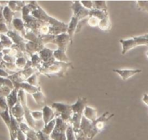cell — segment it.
Returning a JSON list of instances; mask_svg holds the SVG:
<instances>
[{"label":"cell","mask_w":148,"mask_h":140,"mask_svg":"<svg viewBox=\"0 0 148 140\" xmlns=\"http://www.w3.org/2000/svg\"><path fill=\"white\" fill-rule=\"evenodd\" d=\"M72 65V64L64 63V62H61L59 61H55L54 63L48 67H45L41 65L40 68L38 69V72L39 73L43 74V75L50 76V74H56L59 76L62 77L64 76V74L67 72V69Z\"/></svg>","instance_id":"obj_1"},{"label":"cell","mask_w":148,"mask_h":140,"mask_svg":"<svg viewBox=\"0 0 148 140\" xmlns=\"http://www.w3.org/2000/svg\"><path fill=\"white\" fill-rule=\"evenodd\" d=\"M8 27H7V24L5 23H0V34H7L9 32Z\"/></svg>","instance_id":"obj_42"},{"label":"cell","mask_w":148,"mask_h":140,"mask_svg":"<svg viewBox=\"0 0 148 140\" xmlns=\"http://www.w3.org/2000/svg\"><path fill=\"white\" fill-rule=\"evenodd\" d=\"M71 9L73 12V15L77 17L79 20H84L90 15V10L84 7L79 1H72Z\"/></svg>","instance_id":"obj_7"},{"label":"cell","mask_w":148,"mask_h":140,"mask_svg":"<svg viewBox=\"0 0 148 140\" xmlns=\"http://www.w3.org/2000/svg\"><path fill=\"white\" fill-rule=\"evenodd\" d=\"M53 57L56 61L64 62V63H69V59L66 56V52H64V51L59 49L53 50Z\"/></svg>","instance_id":"obj_21"},{"label":"cell","mask_w":148,"mask_h":140,"mask_svg":"<svg viewBox=\"0 0 148 140\" xmlns=\"http://www.w3.org/2000/svg\"><path fill=\"white\" fill-rule=\"evenodd\" d=\"M17 140H26V137L23 132H21V130L20 129V131L17 133Z\"/></svg>","instance_id":"obj_44"},{"label":"cell","mask_w":148,"mask_h":140,"mask_svg":"<svg viewBox=\"0 0 148 140\" xmlns=\"http://www.w3.org/2000/svg\"><path fill=\"white\" fill-rule=\"evenodd\" d=\"M20 129L25 135L26 140H39L37 136V132L31 129L27 123L23 121L20 123Z\"/></svg>","instance_id":"obj_10"},{"label":"cell","mask_w":148,"mask_h":140,"mask_svg":"<svg viewBox=\"0 0 148 140\" xmlns=\"http://www.w3.org/2000/svg\"><path fill=\"white\" fill-rule=\"evenodd\" d=\"M30 61L32 62V65H33V68H36V69H38L43 64L41 59H40V56H39L38 53L34 54L30 57Z\"/></svg>","instance_id":"obj_29"},{"label":"cell","mask_w":148,"mask_h":140,"mask_svg":"<svg viewBox=\"0 0 148 140\" xmlns=\"http://www.w3.org/2000/svg\"><path fill=\"white\" fill-rule=\"evenodd\" d=\"M83 116L91 122H95L98 119V110L93 107L86 106L84 110Z\"/></svg>","instance_id":"obj_19"},{"label":"cell","mask_w":148,"mask_h":140,"mask_svg":"<svg viewBox=\"0 0 148 140\" xmlns=\"http://www.w3.org/2000/svg\"><path fill=\"white\" fill-rule=\"evenodd\" d=\"M4 49V47L3 46V45L1 44V42H0V52H2Z\"/></svg>","instance_id":"obj_48"},{"label":"cell","mask_w":148,"mask_h":140,"mask_svg":"<svg viewBox=\"0 0 148 140\" xmlns=\"http://www.w3.org/2000/svg\"><path fill=\"white\" fill-rule=\"evenodd\" d=\"M43 121L45 125H47L49 122L56 119V114L52 108L47 105H44L43 107Z\"/></svg>","instance_id":"obj_16"},{"label":"cell","mask_w":148,"mask_h":140,"mask_svg":"<svg viewBox=\"0 0 148 140\" xmlns=\"http://www.w3.org/2000/svg\"><path fill=\"white\" fill-rule=\"evenodd\" d=\"M51 108L56 114V118H60L64 121L69 123L73 116L72 105L65 103H53L51 105Z\"/></svg>","instance_id":"obj_2"},{"label":"cell","mask_w":148,"mask_h":140,"mask_svg":"<svg viewBox=\"0 0 148 140\" xmlns=\"http://www.w3.org/2000/svg\"><path fill=\"white\" fill-rule=\"evenodd\" d=\"M0 117L4 122L5 125L7 126V129H10V122H11V117H10V110L7 109L5 110H3L2 112H0Z\"/></svg>","instance_id":"obj_26"},{"label":"cell","mask_w":148,"mask_h":140,"mask_svg":"<svg viewBox=\"0 0 148 140\" xmlns=\"http://www.w3.org/2000/svg\"><path fill=\"white\" fill-rule=\"evenodd\" d=\"M56 123L51 134L50 135L52 140H66V132L69 123L64 121L60 118H56Z\"/></svg>","instance_id":"obj_6"},{"label":"cell","mask_w":148,"mask_h":140,"mask_svg":"<svg viewBox=\"0 0 148 140\" xmlns=\"http://www.w3.org/2000/svg\"><path fill=\"white\" fill-rule=\"evenodd\" d=\"M146 56H147V58H148V50L147 51V52H146Z\"/></svg>","instance_id":"obj_50"},{"label":"cell","mask_w":148,"mask_h":140,"mask_svg":"<svg viewBox=\"0 0 148 140\" xmlns=\"http://www.w3.org/2000/svg\"><path fill=\"white\" fill-rule=\"evenodd\" d=\"M16 60H17V58L10 56V55H4L3 57V61L7 63H15Z\"/></svg>","instance_id":"obj_41"},{"label":"cell","mask_w":148,"mask_h":140,"mask_svg":"<svg viewBox=\"0 0 148 140\" xmlns=\"http://www.w3.org/2000/svg\"><path fill=\"white\" fill-rule=\"evenodd\" d=\"M98 27H99L102 30H104V31L109 30L111 28V20H110L109 19V17L107 16L106 17H105L104 19L101 20V21H100L99 25H98Z\"/></svg>","instance_id":"obj_28"},{"label":"cell","mask_w":148,"mask_h":140,"mask_svg":"<svg viewBox=\"0 0 148 140\" xmlns=\"http://www.w3.org/2000/svg\"><path fill=\"white\" fill-rule=\"evenodd\" d=\"M56 119H54L53 120H52L51 121L49 122L47 125H45L43 126V129H41V132H43L44 134L48 135V136H50L52 134L53 131L54 130V128L56 126Z\"/></svg>","instance_id":"obj_24"},{"label":"cell","mask_w":148,"mask_h":140,"mask_svg":"<svg viewBox=\"0 0 148 140\" xmlns=\"http://www.w3.org/2000/svg\"><path fill=\"white\" fill-rule=\"evenodd\" d=\"M0 42H1V44L3 45L4 49H10V48H11L12 46V45L14 44L12 41L5 34H1Z\"/></svg>","instance_id":"obj_31"},{"label":"cell","mask_w":148,"mask_h":140,"mask_svg":"<svg viewBox=\"0 0 148 140\" xmlns=\"http://www.w3.org/2000/svg\"><path fill=\"white\" fill-rule=\"evenodd\" d=\"M32 97L34 99L35 102L37 103L38 105H43L46 103V97L43 94V93L41 91H38L37 92L34 93V94H32ZM44 106V105H43Z\"/></svg>","instance_id":"obj_25"},{"label":"cell","mask_w":148,"mask_h":140,"mask_svg":"<svg viewBox=\"0 0 148 140\" xmlns=\"http://www.w3.org/2000/svg\"><path fill=\"white\" fill-rule=\"evenodd\" d=\"M18 92L19 90L17 89L14 88V89L12 90L11 92L10 93V94L6 97V98H7V105H8V107L10 111L12 110V108L17 104V102H18Z\"/></svg>","instance_id":"obj_18"},{"label":"cell","mask_w":148,"mask_h":140,"mask_svg":"<svg viewBox=\"0 0 148 140\" xmlns=\"http://www.w3.org/2000/svg\"><path fill=\"white\" fill-rule=\"evenodd\" d=\"M137 5L139 10L148 13V1H137Z\"/></svg>","instance_id":"obj_37"},{"label":"cell","mask_w":148,"mask_h":140,"mask_svg":"<svg viewBox=\"0 0 148 140\" xmlns=\"http://www.w3.org/2000/svg\"><path fill=\"white\" fill-rule=\"evenodd\" d=\"M25 5V2L24 1H9L8 4H7L10 10L14 12L16 11H22Z\"/></svg>","instance_id":"obj_22"},{"label":"cell","mask_w":148,"mask_h":140,"mask_svg":"<svg viewBox=\"0 0 148 140\" xmlns=\"http://www.w3.org/2000/svg\"><path fill=\"white\" fill-rule=\"evenodd\" d=\"M14 86V88L17 89L18 90L23 89V91H25V92L29 93L30 94H33L34 93L37 92L38 91H41L40 89V87H33V86L30 85V84H28L27 82L25 81V82L20 83V84H17Z\"/></svg>","instance_id":"obj_15"},{"label":"cell","mask_w":148,"mask_h":140,"mask_svg":"<svg viewBox=\"0 0 148 140\" xmlns=\"http://www.w3.org/2000/svg\"><path fill=\"white\" fill-rule=\"evenodd\" d=\"M3 15H4V17L5 19L6 23L8 25H11L12 22L13 20V16L14 15V12L10 10V7L8 6H5L3 7Z\"/></svg>","instance_id":"obj_23"},{"label":"cell","mask_w":148,"mask_h":140,"mask_svg":"<svg viewBox=\"0 0 148 140\" xmlns=\"http://www.w3.org/2000/svg\"><path fill=\"white\" fill-rule=\"evenodd\" d=\"M100 21L101 20L98 17H95V16H89V17L88 18L87 23L90 27H96V26H98Z\"/></svg>","instance_id":"obj_35"},{"label":"cell","mask_w":148,"mask_h":140,"mask_svg":"<svg viewBox=\"0 0 148 140\" xmlns=\"http://www.w3.org/2000/svg\"><path fill=\"white\" fill-rule=\"evenodd\" d=\"M119 42L122 44V51H121L122 55H125L130 49L137 46L148 45V39L143 37V35L139 36H134L129 39H121Z\"/></svg>","instance_id":"obj_3"},{"label":"cell","mask_w":148,"mask_h":140,"mask_svg":"<svg viewBox=\"0 0 148 140\" xmlns=\"http://www.w3.org/2000/svg\"><path fill=\"white\" fill-rule=\"evenodd\" d=\"M10 113L12 115L13 117H14L19 123L23 122V117L25 116V112L20 100H18L17 104L12 108V110H10Z\"/></svg>","instance_id":"obj_11"},{"label":"cell","mask_w":148,"mask_h":140,"mask_svg":"<svg viewBox=\"0 0 148 140\" xmlns=\"http://www.w3.org/2000/svg\"><path fill=\"white\" fill-rule=\"evenodd\" d=\"M26 82H27L30 85L33 86V87H40V84L38 83V77L37 73H34L33 75H32L30 78L26 80Z\"/></svg>","instance_id":"obj_34"},{"label":"cell","mask_w":148,"mask_h":140,"mask_svg":"<svg viewBox=\"0 0 148 140\" xmlns=\"http://www.w3.org/2000/svg\"><path fill=\"white\" fill-rule=\"evenodd\" d=\"M143 102L146 104L147 105H148V94H143Z\"/></svg>","instance_id":"obj_47"},{"label":"cell","mask_w":148,"mask_h":140,"mask_svg":"<svg viewBox=\"0 0 148 140\" xmlns=\"http://www.w3.org/2000/svg\"><path fill=\"white\" fill-rule=\"evenodd\" d=\"M89 16H95V17H98L100 20H103L107 16H108V12L104 11V10H92L90 12Z\"/></svg>","instance_id":"obj_27"},{"label":"cell","mask_w":148,"mask_h":140,"mask_svg":"<svg viewBox=\"0 0 148 140\" xmlns=\"http://www.w3.org/2000/svg\"><path fill=\"white\" fill-rule=\"evenodd\" d=\"M10 76V74L5 70L0 68V77H2V78H8Z\"/></svg>","instance_id":"obj_45"},{"label":"cell","mask_w":148,"mask_h":140,"mask_svg":"<svg viewBox=\"0 0 148 140\" xmlns=\"http://www.w3.org/2000/svg\"><path fill=\"white\" fill-rule=\"evenodd\" d=\"M69 42H70V38L67 33H64L55 36L54 39L53 40L52 43L56 44L58 49L66 52L67 50Z\"/></svg>","instance_id":"obj_9"},{"label":"cell","mask_w":148,"mask_h":140,"mask_svg":"<svg viewBox=\"0 0 148 140\" xmlns=\"http://www.w3.org/2000/svg\"><path fill=\"white\" fill-rule=\"evenodd\" d=\"M114 73L119 74V76L121 77V79L123 81H127L129 78L132 77L133 76L136 75L137 73H142V70L136 69V70H132V69H114L113 70Z\"/></svg>","instance_id":"obj_12"},{"label":"cell","mask_w":148,"mask_h":140,"mask_svg":"<svg viewBox=\"0 0 148 140\" xmlns=\"http://www.w3.org/2000/svg\"><path fill=\"white\" fill-rule=\"evenodd\" d=\"M114 116V114H111L109 112L106 111L104 114H103L101 117L98 118L95 122H92V128L91 131L90 136L89 140L92 139V138L96 136L98 133L103 130L104 127L106 125V123Z\"/></svg>","instance_id":"obj_5"},{"label":"cell","mask_w":148,"mask_h":140,"mask_svg":"<svg viewBox=\"0 0 148 140\" xmlns=\"http://www.w3.org/2000/svg\"><path fill=\"white\" fill-rule=\"evenodd\" d=\"M18 97L20 103H21L22 105H23V109H24V112H25L24 118L25 119L26 122H27V124L28 125L31 129H33V130L37 131V126H36V121H35L34 119H33V117H32L31 111H30V109H29L28 106L27 105L25 91H23V89L19 90Z\"/></svg>","instance_id":"obj_4"},{"label":"cell","mask_w":148,"mask_h":140,"mask_svg":"<svg viewBox=\"0 0 148 140\" xmlns=\"http://www.w3.org/2000/svg\"><path fill=\"white\" fill-rule=\"evenodd\" d=\"M3 7H1V9H0V23H5V19L4 17V15H3Z\"/></svg>","instance_id":"obj_46"},{"label":"cell","mask_w":148,"mask_h":140,"mask_svg":"<svg viewBox=\"0 0 148 140\" xmlns=\"http://www.w3.org/2000/svg\"><path fill=\"white\" fill-rule=\"evenodd\" d=\"M66 140H76V137H75V134L73 130L72 125L69 124L67 129L66 132Z\"/></svg>","instance_id":"obj_36"},{"label":"cell","mask_w":148,"mask_h":140,"mask_svg":"<svg viewBox=\"0 0 148 140\" xmlns=\"http://www.w3.org/2000/svg\"><path fill=\"white\" fill-rule=\"evenodd\" d=\"M80 3L84 7L89 10H92L93 9V1H80Z\"/></svg>","instance_id":"obj_40"},{"label":"cell","mask_w":148,"mask_h":140,"mask_svg":"<svg viewBox=\"0 0 148 140\" xmlns=\"http://www.w3.org/2000/svg\"><path fill=\"white\" fill-rule=\"evenodd\" d=\"M0 108L2 109L3 110L9 109L8 105H7V98H6L5 97L0 96Z\"/></svg>","instance_id":"obj_39"},{"label":"cell","mask_w":148,"mask_h":140,"mask_svg":"<svg viewBox=\"0 0 148 140\" xmlns=\"http://www.w3.org/2000/svg\"><path fill=\"white\" fill-rule=\"evenodd\" d=\"M92 128V122H91L90 121L88 120V119H85L84 116H82L79 129H80L81 132L84 134V135H85L87 138H88V140H89Z\"/></svg>","instance_id":"obj_17"},{"label":"cell","mask_w":148,"mask_h":140,"mask_svg":"<svg viewBox=\"0 0 148 140\" xmlns=\"http://www.w3.org/2000/svg\"><path fill=\"white\" fill-rule=\"evenodd\" d=\"M12 24L13 27L17 31L20 32L22 33V36L24 37V36L26 33V30H25V23L23 22V20L22 19L20 18H14L13 19L12 22Z\"/></svg>","instance_id":"obj_20"},{"label":"cell","mask_w":148,"mask_h":140,"mask_svg":"<svg viewBox=\"0 0 148 140\" xmlns=\"http://www.w3.org/2000/svg\"><path fill=\"white\" fill-rule=\"evenodd\" d=\"M38 55L43 62V64H42L43 66H50L56 61V59L53 57V51L49 48H43L38 52Z\"/></svg>","instance_id":"obj_8"},{"label":"cell","mask_w":148,"mask_h":140,"mask_svg":"<svg viewBox=\"0 0 148 140\" xmlns=\"http://www.w3.org/2000/svg\"><path fill=\"white\" fill-rule=\"evenodd\" d=\"M87 98L79 97L75 104L72 105L73 114L83 115V112L87 106Z\"/></svg>","instance_id":"obj_13"},{"label":"cell","mask_w":148,"mask_h":140,"mask_svg":"<svg viewBox=\"0 0 148 140\" xmlns=\"http://www.w3.org/2000/svg\"><path fill=\"white\" fill-rule=\"evenodd\" d=\"M94 10H104L107 11V4L106 1H93ZM92 9V10H93Z\"/></svg>","instance_id":"obj_32"},{"label":"cell","mask_w":148,"mask_h":140,"mask_svg":"<svg viewBox=\"0 0 148 140\" xmlns=\"http://www.w3.org/2000/svg\"><path fill=\"white\" fill-rule=\"evenodd\" d=\"M0 87H6L10 88V89H14V87L12 81L8 78H2L0 77Z\"/></svg>","instance_id":"obj_33"},{"label":"cell","mask_w":148,"mask_h":140,"mask_svg":"<svg viewBox=\"0 0 148 140\" xmlns=\"http://www.w3.org/2000/svg\"><path fill=\"white\" fill-rule=\"evenodd\" d=\"M143 36L144 38H145V39H148V33H147V34H145V35H143Z\"/></svg>","instance_id":"obj_49"},{"label":"cell","mask_w":148,"mask_h":140,"mask_svg":"<svg viewBox=\"0 0 148 140\" xmlns=\"http://www.w3.org/2000/svg\"><path fill=\"white\" fill-rule=\"evenodd\" d=\"M0 37H1V34H0Z\"/></svg>","instance_id":"obj_51"},{"label":"cell","mask_w":148,"mask_h":140,"mask_svg":"<svg viewBox=\"0 0 148 140\" xmlns=\"http://www.w3.org/2000/svg\"><path fill=\"white\" fill-rule=\"evenodd\" d=\"M27 60H28V59H27L26 55H25L24 56L18 57V58H17V60H16L15 62L16 66H17V68H18L20 71H22V70L24 69L25 67Z\"/></svg>","instance_id":"obj_30"},{"label":"cell","mask_w":148,"mask_h":140,"mask_svg":"<svg viewBox=\"0 0 148 140\" xmlns=\"http://www.w3.org/2000/svg\"><path fill=\"white\" fill-rule=\"evenodd\" d=\"M31 116L35 121L43 120V112L42 111H31Z\"/></svg>","instance_id":"obj_38"},{"label":"cell","mask_w":148,"mask_h":140,"mask_svg":"<svg viewBox=\"0 0 148 140\" xmlns=\"http://www.w3.org/2000/svg\"><path fill=\"white\" fill-rule=\"evenodd\" d=\"M79 20L75 16L72 15V18H71L70 22L68 24V28H67V32L66 33H68V35L69 36V38H70V42L71 44L73 42V38L74 35L76 33L78 23H79Z\"/></svg>","instance_id":"obj_14"},{"label":"cell","mask_w":148,"mask_h":140,"mask_svg":"<svg viewBox=\"0 0 148 140\" xmlns=\"http://www.w3.org/2000/svg\"><path fill=\"white\" fill-rule=\"evenodd\" d=\"M37 136L39 140H52L51 139L50 136L44 134L41 131H39V132H37Z\"/></svg>","instance_id":"obj_43"}]
</instances>
